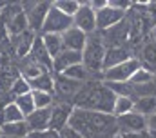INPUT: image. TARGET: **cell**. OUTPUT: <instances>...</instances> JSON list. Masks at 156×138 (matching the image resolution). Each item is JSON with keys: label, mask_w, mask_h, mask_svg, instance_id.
I'll list each match as a JSON object with an SVG mask.
<instances>
[{"label": "cell", "mask_w": 156, "mask_h": 138, "mask_svg": "<svg viewBox=\"0 0 156 138\" xmlns=\"http://www.w3.org/2000/svg\"><path fill=\"white\" fill-rule=\"evenodd\" d=\"M69 127H73L85 138H115L116 135H120L115 114H105L78 107L73 109V114L69 118Z\"/></svg>", "instance_id": "1"}, {"label": "cell", "mask_w": 156, "mask_h": 138, "mask_svg": "<svg viewBox=\"0 0 156 138\" xmlns=\"http://www.w3.org/2000/svg\"><path fill=\"white\" fill-rule=\"evenodd\" d=\"M116 102V95L100 80H89L85 82L80 91L76 93L73 105L78 109H87V111H96V113H105L113 114Z\"/></svg>", "instance_id": "2"}, {"label": "cell", "mask_w": 156, "mask_h": 138, "mask_svg": "<svg viewBox=\"0 0 156 138\" xmlns=\"http://www.w3.org/2000/svg\"><path fill=\"white\" fill-rule=\"evenodd\" d=\"M107 45L104 42V36L100 31L93 34H87L85 47L82 51V64L91 74H98L104 69V60H105Z\"/></svg>", "instance_id": "3"}, {"label": "cell", "mask_w": 156, "mask_h": 138, "mask_svg": "<svg viewBox=\"0 0 156 138\" xmlns=\"http://www.w3.org/2000/svg\"><path fill=\"white\" fill-rule=\"evenodd\" d=\"M142 67L140 60L138 58H129L127 62L115 66L111 69H105L100 73L102 76V82H115V84H123V82H129L133 78V74Z\"/></svg>", "instance_id": "4"}, {"label": "cell", "mask_w": 156, "mask_h": 138, "mask_svg": "<svg viewBox=\"0 0 156 138\" xmlns=\"http://www.w3.org/2000/svg\"><path fill=\"white\" fill-rule=\"evenodd\" d=\"M51 5H53V2H22V7H24V13L27 16L31 31H35V33L42 31Z\"/></svg>", "instance_id": "5"}, {"label": "cell", "mask_w": 156, "mask_h": 138, "mask_svg": "<svg viewBox=\"0 0 156 138\" xmlns=\"http://www.w3.org/2000/svg\"><path fill=\"white\" fill-rule=\"evenodd\" d=\"M69 27H73V18L64 15L62 11H58L55 5H51L47 18L44 22V27L40 34H47V33H55V34H64Z\"/></svg>", "instance_id": "6"}, {"label": "cell", "mask_w": 156, "mask_h": 138, "mask_svg": "<svg viewBox=\"0 0 156 138\" xmlns=\"http://www.w3.org/2000/svg\"><path fill=\"white\" fill-rule=\"evenodd\" d=\"M75 105L69 102H55L51 107V120H49V131L62 133L69 125V118L73 114Z\"/></svg>", "instance_id": "7"}, {"label": "cell", "mask_w": 156, "mask_h": 138, "mask_svg": "<svg viewBox=\"0 0 156 138\" xmlns=\"http://www.w3.org/2000/svg\"><path fill=\"white\" fill-rule=\"evenodd\" d=\"M73 26L83 31L85 34L96 33V11L87 2H82L78 13L73 16Z\"/></svg>", "instance_id": "8"}, {"label": "cell", "mask_w": 156, "mask_h": 138, "mask_svg": "<svg viewBox=\"0 0 156 138\" xmlns=\"http://www.w3.org/2000/svg\"><path fill=\"white\" fill-rule=\"evenodd\" d=\"M123 18H125V13L123 11L115 9V7H111L107 4V7L96 11V31L104 33V31H107V29L118 26L120 22H123Z\"/></svg>", "instance_id": "9"}, {"label": "cell", "mask_w": 156, "mask_h": 138, "mask_svg": "<svg viewBox=\"0 0 156 138\" xmlns=\"http://www.w3.org/2000/svg\"><path fill=\"white\" fill-rule=\"evenodd\" d=\"M118 131L120 135L122 133H142V131H147V118L138 114L136 111H131L123 116H118Z\"/></svg>", "instance_id": "10"}, {"label": "cell", "mask_w": 156, "mask_h": 138, "mask_svg": "<svg viewBox=\"0 0 156 138\" xmlns=\"http://www.w3.org/2000/svg\"><path fill=\"white\" fill-rule=\"evenodd\" d=\"M76 64H82V53L64 49L58 56L53 58V73L55 74H64L66 71Z\"/></svg>", "instance_id": "11"}, {"label": "cell", "mask_w": 156, "mask_h": 138, "mask_svg": "<svg viewBox=\"0 0 156 138\" xmlns=\"http://www.w3.org/2000/svg\"><path fill=\"white\" fill-rule=\"evenodd\" d=\"M35 64H38L42 69H47L49 73L53 71V58L49 56V53H47V49H45V45H44V42H42V36H37L35 38V44H33V47H31V53L27 55Z\"/></svg>", "instance_id": "12"}, {"label": "cell", "mask_w": 156, "mask_h": 138, "mask_svg": "<svg viewBox=\"0 0 156 138\" xmlns=\"http://www.w3.org/2000/svg\"><path fill=\"white\" fill-rule=\"evenodd\" d=\"M82 85H83V84L75 82V80L64 76V74H55V93L60 95L62 98H75ZM62 98H60V100H62Z\"/></svg>", "instance_id": "13"}, {"label": "cell", "mask_w": 156, "mask_h": 138, "mask_svg": "<svg viewBox=\"0 0 156 138\" xmlns=\"http://www.w3.org/2000/svg\"><path fill=\"white\" fill-rule=\"evenodd\" d=\"M62 40H64V47L66 49L82 53L83 47H85V42H87V34L73 26V27H69L66 33L62 34Z\"/></svg>", "instance_id": "14"}, {"label": "cell", "mask_w": 156, "mask_h": 138, "mask_svg": "<svg viewBox=\"0 0 156 138\" xmlns=\"http://www.w3.org/2000/svg\"><path fill=\"white\" fill-rule=\"evenodd\" d=\"M38 34L35 33V31H26V33L18 34V36H11V44H13V47H15V53L20 56V58H26L29 53H31V47H33V44H35V38H37Z\"/></svg>", "instance_id": "15"}, {"label": "cell", "mask_w": 156, "mask_h": 138, "mask_svg": "<svg viewBox=\"0 0 156 138\" xmlns=\"http://www.w3.org/2000/svg\"><path fill=\"white\" fill-rule=\"evenodd\" d=\"M129 58H133V56H131V53H129L127 47H123V45H111V47H107L105 60H104V69L102 71L111 69V67H115V66H120V64L127 62Z\"/></svg>", "instance_id": "16"}, {"label": "cell", "mask_w": 156, "mask_h": 138, "mask_svg": "<svg viewBox=\"0 0 156 138\" xmlns=\"http://www.w3.org/2000/svg\"><path fill=\"white\" fill-rule=\"evenodd\" d=\"M51 107H53V105H51ZM51 107H49V109H35V111L26 118V124L29 125V131H49Z\"/></svg>", "instance_id": "17"}, {"label": "cell", "mask_w": 156, "mask_h": 138, "mask_svg": "<svg viewBox=\"0 0 156 138\" xmlns=\"http://www.w3.org/2000/svg\"><path fill=\"white\" fill-rule=\"evenodd\" d=\"M29 85L33 91H42V93H49V95H55V74L45 71L42 73L40 76L29 80Z\"/></svg>", "instance_id": "18"}, {"label": "cell", "mask_w": 156, "mask_h": 138, "mask_svg": "<svg viewBox=\"0 0 156 138\" xmlns=\"http://www.w3.org/2000/svg\"><path fill=\"white\" fill-rule=\"evenodd\" d=\"M26 120V116L22 114V111L16 107V103L11 102L7 105H4L0 109V127L2 125H7V124H15V122H22Z\"/></svg>", "instance_id": "19"}, {"label": "cell", "mask_w": 156, "mask_h": 138, "mask_svg": "<svg viewBox=\"0 0 156 138\" xmlns=\"http://www.w3.org/2000/svg\"><path fill=\"white\" fill-rule=\"evenodd\" d=\"M42 36V42L49 53L51 58L58 56L66 47H64V40H62V34H55V33H47V34H40Z\"/></svg>", "instance_id": "20"}, {"label": "cell", "mask_w": 156, "mask_h": 138, "mask_svg": "<svg viewBox=\"0 0 156 138\" xmlns=\"http://www.w3.org/2000/svg\"><path fill=\"white\" fill-rule=\"evenodd\" d=\"M0 131H2V136L5 138H26L29 135V125L26 124V120H22V122L2 125Z\"/></svg>", "instance_id": "21"}, {"label": "cell", "mask_w": 156, "mask_h": 138, "mask_svg": "<svg viewBox=\"0 0 156 138\" xmlns=\"http://www.w3.org/2000/svg\"><path fill=\"white\" fill-rule=\"evenodd\" d=\"M138 114L149 118L153 113H156V96H142L134 100V109Z\"/></svg>", "instance_id": "22"}, {"label": "cell", "mask_w": 156, "mask_h": 138, "mask_svg": "<svg viewBox=\"0 0 156 138\" xmlns=\"http://www.w3.org/2000/svg\"><path fill=\"white\" fill-rule=\"evenodd\" d=\"M64 76H67V78H71V80H75V82H80V84H85V82H89L91 80V73L85 69L83 64H76V66H73V67H69L66 73H64Z\"/></svg>", "instance_id": "23"}, {"label": "cell", "mask_w": 156, "mask_h": 138, "mask_svg": "<svg viewBox=\"0 0 156 138\" xmlns=\"http://www.w3.org/2000/svg\"><path fill=\"white\" fill-rule=\"evenodd\" d=\"M142 60L145 62L144 67H147L149 71L154 73V67H156V44L154 42H149L142 47Z\"/></svg>", "instance_id": "24"}, {"label": "cell", "mask_w": 156, "mask_h": 138, "mask_svg": "<svg viewBox=\"0 0 156 138\" xmlns=\"http://www.w3.org/2000/svg\"><path fill=\"white\" fill-rule=\"evenodd\" d=\"M53 5H55L58 11H62L64 15H67V16L73 18L78 13L82 2H80V0H56V2H53Z\"/></svg>", "instance_id": "25"}, {"label": "cell", "mask_w": 156, "mask_h": 138, "mask_svg": "<svg viewBox=\"0 0 156 138\" xmlns=\"http://www.w3.org/2000/svg\"><path fill=\"white\" fill-rule=\"evenodd\" d=\"M153 82H154V73L149 71L147 67H144V66L138 69L133 74V78L129 80L131 85H145V84H153Z\"/></svg>", "instance_id": "26"}, {"label": "cell", "mask_w": 156, "mask_h": 138, "mask_svg": "<svg viewBox=\"0 0 156 138\" xmlns=\"http://www.w3.org/2000/svg\"><path fill=\"white\" fill-rule=\"evenodd\" d=\"M133 109H134V100H133V98H129V96H116L113 114L118 118V116H123V114L131 113Z\"/></svg>", "instance_id": "27"}, {"label": "cell", "mask_w": 156, "mask_h": 138, "mask_svg": "<svg viewBox=\"0 0 156 138\" xmlns=\"http://www.w3.org/2000/svg\"><path fill=\"white\" fill-rule=\"evenodd\" d=\"M33 89H31V85H29V80H26L22 74L15 80V84L11 85V96H13V100L15 98H18V96H24V95H29Z\"/></svg>", "instance_id": "28"}, {"label": "cell", "mask_w": 156, "mask_h": 138, "mask_svg": "<svg viewBox=\"0 0 156 138\" xmlns=\"http://www.w3.org/2000/svg\"><path fill=\"white\" fill-rule=\"evenodd\" d=\"M15 103H16V107L22 111V114L27 118L37 107H35V100H33V91L29 93V95H24V96H18V98H15Z\"/></svg>", "instance_id": "29"}, {"label": "cell", "mask_w": 156, "mask_h": 138, "mask_svg": "<svg viewBox=\"0 0 156 138\" xmlns=\"http://www.w3.org/2000/svg\"><path fill=\"white\" fill-rule=\"evenodd\" d=\"M33 100L37 109H49L55 103V95L42 93V91H33Z\"/></svg>", "instance_id": "30"}, {"label": "cell", "mask_w": 156, "mask_h": 138, "mask_svg": "<svg viewBox=\"0 0 156 138\" xmlns=\"http://www.w3.org/2000/svg\"><path fill=\"white\" fill-rule=\"evenodd\" d=\"M109 5H111V7H115V9H120V11H123V13H125V11H127V9H131L134 4H133V2H123V0H122V2H120V0H109Z\"/></svg>", "instance_id": "31"}, {"label": "cell", "mask_w": 156, "mask_h": 138, "mask_svg": "<svg viewBox=\"0 0 156 138\" xmlns=\"http://www.w3.org/2000/svg\"><path fill=\"white\" fill-rule=\"evenodd\" d=\"M147 129L151 133V138H156V113H153L147 118Z\"/></svg>", "instance_id": "32"}, {"label": "cell", "mask_w": 156, "mask_h": 138, "mask_svg": "<svg viewBox=\"0 0 156 138\" xmlns=\"http://www.w3.org/2000/svg\"><path fill=\"white\" fill-rule=\"evenodd\" d=\"M60 135H62V138H85V136H82L78 131H75L73 127H69V125H67V127H66Z\"/></svg>", "instance_id": "33"}, {"label": "cell", "mask_w": 156, "mask_h": 138, "mask_svg": "<svg viewBox=\"0 0 156 138\" xmlns=\"http://www.w3.org/2000/svg\"><path fill=\"white\" fill-rule=\"evenodd\" d=\"M87 4H89L94 11H100V9H104V7H107L109 0H87Z\"/></svg>", "instance_id": "34"}, {"label": "cell", "mask_w": 156, "mask_h": 138, "mask_svg": "<svg viewBox=\"0 0 156 138\" xmlns=\"http://www.w3.org/2000/svg\"><path fill=\"white\" fill-rule=\"evenodd\" d=\"M122 138H151V133L149 129L142 133H122Z\"/></svg>", "instance_id": "35"}, {"label": "cell", "mask_w": 156, "mask_h": 138, "mask_svg": "<svg viewBox=\"0 0 156 138\" xmlns=\"http://www.w3.org/2000/svg\"><path fill=\"white\" fill-rule=\"evenodd\" d=\"M26 138H49V131H29Z\"/></svg>", "instance_id": "36"}, {"label": "cell", "mask_w": 156, "mask_h": 138, "mask_svg": "<svg viewBox=\"0 0 156 138\" xmlns=\"http://www.w3.org/2000/svg\"><path fill=\"white\" fill-rule=\"evenodd\" d=\"M151 38H153V42L156 44V24L153 26V29H151Z\"/></svg>", "instance_id": "37"}, {"label": "cell", "mask_w": 156, "mask_h": 138, "mask_svg": "<svg viewBox=\"0 0 156 138\" xmlns=\"http://www.w3.org/2000/svg\"><path fill=\"white\" fill-rule=\"evenodd\" d=\"M4 7H5V2H0V16H2V11H4Z\"/></svg>", "instance_id": "38"}, {"label": "cell", "mask_w": 156, "mask_h": 138, "mask_svg": "<svg viewBox=\"0 0 156 138\" xmlns=\"http://www.w3.org/2000/svg\"><path fill=\"white\" fill-rule=\"evenodd\" d=\"M115 138H122V135H116V136H115Z\"/></svg>", "instance_id": "39"}, {"label": "cell", "mask_w": 156, "mask_h": 138, "mask_svg": "<svg viewBox=\"0 0 156 138\" xmlns=\"http://www.w3.org/2000/svg\"><path fill=\"white\" fill-rule=\"evenodd\" d=\"M0 62H2V53H0Z\"/></svg>", "instance_id": "40"}]
</instances>
